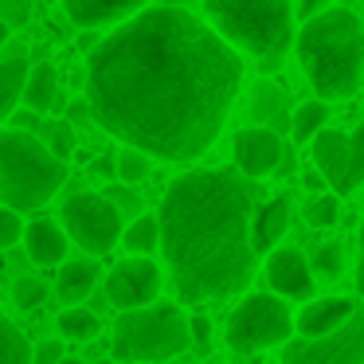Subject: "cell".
Instances as JSON below:
<instances>
[{
  "mask_svg": "<svg viewBox=\"0 0 364 364\" xmlns=\"http://www.w3.org/2000/svg\"><path fill=\"white\" fill-rule=\"evenodd\" d=\"M161 282H165V270L157 267L153 259H122L110 267L106 274V301L114 309H141V306H153L161 294Z\"/></svg>",
  "mask_w": 364,
  "mask_h": 364,
  "instance_id": "10",
  "label": "cell"
},
{
  "mask_svg": "<svg viewBox=\"0 0 364 364\" xmlns=\"http://www.w3.org/2000/svg\"><path fill=\"white\" fill-rule=\"evenodd\" d=\"M102 196L110 200L118 212H122V208H129V212H137V208H141V196H137L134 188H110V192H102Z\"/></svg>",
  "mask_w": 364,
  "mask_h": 364,
  "instance_id": "34",
  "label": "cell"
},
{
  "mask_svg": "<svg viewBox=\"0 0 364 364\" xmlns=\"http://www.w3.org/2000/svg\"><path fill=\"white\" fill-rule=\"evenodd\" d=\"M98 274H102V270H98L95 259H71V262H63V267L55 270V298L67 301V306L82 301L98 286Z\"/></svg>",
  "mask_w": 364,
  "mask_h": 364,
  "instance_id": "18",
  "label": "cell"
},
{
  "mask_svg": "<svg viewBox=\"0 0 364 364\" xmlns=\"http://www.w3.org/2000/svg\"><path fill=\"white\" fill-rule=\"evenodd\" d=\"M0 364H32V341L0 309Z\"/></svg>",
  "mask_w": 364,
  "mask_h": 364,
  "instance_id": "26",
  "label": "cell"
},
{
  "mask_svg": "<svg viewBox=\"0 0 364 364\" xmlns=\"http://www.w3.org/2000/svg\"><path fill=\"white\" fill-rule=\"evenodd\" d=\"M356 301L345 294H329V298H309L306 306L294 314V333L298 337H325V333L341 329L353 317Z\"/></svg>",
  "mask_w": 364,
  "mask_h": 364,
  "instance_id": "14",
  "label": "cell"
},
{
  "mask_svg": "<svg viewBox=\"0 0 364 364\" xmlns=\"http://www.w3.org/2000/svg\"><path fill=\"white\" fill-rule=\"evenodd\" d=\"M67 126H90V110H87V102H71V110H67Z\"/></svg>",
  "mask_w": 364,
  "mask_h": 364,
  "instance_id": "36",
  "label": "cell"
},
{
  "mask_svg": "<svg viewBox=\"0 0 364 364\" xmlns=\"http://www.w3.org/2000/svg\"><path fill=\"white\" fill-rule=\"evenodd\" d=\"M200 20L262 71H274L294 43L290 0H200Z\"/></svg>",
  "mask_w": 364,
  "mask_h": 364,
  "instance_id": "4",
  "label": "cell"
},
{
  "mask_svg": "<svg viewBox=\"0 0 364 364\" xmlns=\"http://www.w3.org/2000/svg\"><path fill=\"white\" fill-rule=\"evenodd\" d=\"M267 282L274 290V298H290V301H309L317 290L306 251H298V247H274L267 255Z\"/></svg>",
  "mask_w": 364,
  "mask_h": 364,
  "instance_id": "11",
  "label": "cell"
},
{
  "mask_svg": "<svg viewBox=\"0 0 364 364\" xmlns=\"http://www.w3.org/2000/svg\"><path fill=\"white\" fill-rule=\"evenodd\" d=\"M364 184V126H356L348 134V149H345V165H341V181L333 188V196H353Z\"/></svg>",
  "mask_w": 364,
  "mask_h": 364,
  "instance_id": "23",
  "label": "cell"
},
{
  "mask_svg": "<svg viewBox=\"0 0 364 364\" xmlns=\"http://www.w3.org/2000/svg\"><path fill=\"white\" fill-rule=\"evenodd\" d=\"M345 149H348V134H341V129H329V126H325L321 134L309 141V153H314V168L321 173L325 184H333V188H337V181H341Z\"/></svg>",
  "mask_w": 364,
  "mask_h": 364,
  "instance_id": "19",
  "label": "cell"
},
{
  "mask_svg": "<svg viewBox=\"0 0 364 364\" xmlns=\"http://www.w3.org/2000/svg\"><path fill=\"white\" fill-rule=\"evenodd\" d=\"M59 228L87 255H110L122 239L126 220L102 192H71L59 208Z\"/></svg>",
  "mask_w": 364,
  "mask_h": 364,
  "instance_id": "8",
  "label": "cell"
},
{
  "mask_svg": "<svg viewBox=\"0 0 364 364\" xmlns=\"http://www.w3.org/2000/svg\"><path fill=\"white\" fill-rule=\"evenodd\" d=\"M294 55L317 90L321 102L353 98L364 79V20L345 4H329L325 12L301 20L294 32Z\"/></svg>",
  "mask_w": 364,
  "mask_h": 364,
  "instance_id": "3",
  "label": "cell"
},
{
  "mask_svg": "<svg viewBox=\"0 0 364 364\" xmlns=\"http://www.w3.org/2000/svg\"><path fill=\"white\" fill-rule=\"evenodd\" d=\"M55 329L63 333V341H75V345H90V341L102 333V321H98V314H90V309H82V306H67L63 314H59Z\"/></svg>",
  "mask_w": 364,
  "mask_h": 364,
  "instance_id": "24",
  "label": "cell"
},
{
  "mask_svg": "<svg viewBox=\"0 0 364 364\" xmlns=\"http://www.w3.org/2000/svg\"><path fill=\"white\" fill-rule=\"evenodd\" d=\"M20 243H24L28 259H32L36 267H63L67 251H71V239H67V231L59 228L55 220H32V223H24Z\"/></svg>",
  "mask_w": 364,
  "mask_h": 364,
  "instance_id": "15",
  "label": "cell"
},
{
  "mask_svg": "<svg viewBox=\"0 0 364 364\" xmlns=\"http://www.w3.org/2000/svg\"><path fill=\"white\" fill-rule=\"evenodd\" d=\"M122 247H126L129 259H153L161 247V231H157V215H134V220L122 228Z\"/></svg>",
  "mask_w": 364,
  "mask_h": 364,
  "instance_id": "21",
  "label": "cell"
},
{
  "mask_svg": "<svg viewBox=\"0 0 364 364\" xmlns=\"http://www.w3.org/2000/svg\"><path fill=\"white\" fill-rule=\"evenodd\" d=\"M290 228V200L286 196H270L255 208L251 215V251L255 255H270L278 247V239Z\"/></svg>",
  "mask_w": 364,
  "mask_h": 364,
  "instance_id": "16",
  "label": "cell"
},
{
  "mask_svg": "<svg viewBox=\"0 0 364 364\" xmlns=\"http://www.w3.org/2000/svg\"><path fill=\"white\" fill-rule=\"evenodd\" d=\"M82 87L98 129L153 161L188 165L220 141L243 87V55L196 12L149 4L95 43Z\"/></svg>",
  "mask_w": 364,
  "mask_h": 364,
  "instance_id": "1",
  "label": "cell"
},
{
  "mask_svg": "<svg viewBox=\"0 0 364 364\" xmlns=\"http://www.w3.org/2000/svg\"><path fill=\"white\" fill-rule=\"evenodd\" d=\"M306 188H309V196H317V192H325V181H321V173H306Z\"/></svg>",
  "mask_w": 364,
  "mask_h": 364,
  "instance_id": "38",
  "label": "cell"
},
{
  "mask_svg": "<svg viewBox=\"0 0 364 364\" xmlns=\"http://www.w3.org/2000/svg\"><path fill=\"white\" fill-rule=\"evenodd\" d=\"M290 337H294V314L274 294H243V301H235V309L228 314V325H223V341L239 356L282 348Z\"/></svg>",
  "mask_w": 364,
  "mask_h": 364,
  "instance_id": "7",
  "label": "cell"
},
{
  "mask_svg": "<svg viewBox=\"0 0 364 364\" xmlns=\"http://www.w3.org/2000/svg\"><path fill=\"white\" fill-rule=\"evenodd\" d=\"M63 356H67L63 341H40V345H32V364H59Z\"/></svg>",
  "mask_w": 364,
  "mask_h": 364,
  "instance_id": "32",
  "label": "cell"
},
{
  "mask_svg": "<svg viewBox=\"0 0 364 364\" xmlns=\"http://www.w3.org/2000/svg\"><path fill=\"white\" fill-rule=\"evenodd\" d=\"M282 149H286V145L278 141V134H270L267 126H247V129H239V134H235V145H231L239 176H247V181H255V184H259L262 176H274L278 161H282Z\"/></svg>",
  "mask_w": 364,
  "mask_h": 364,
  "instance_id": "12",
  "label": "cell"
},
{
  "mask_svg": "<svg viewBox=\"0 0 364 364\" xmlns=\"http://www.w3.org/2000/svg\"><path fill=\"white\" fill-rule=\"evenodd\" d=\"M208 364H220V360H208Z\"/></svg>",
  "mask_w": 364,
  "mask_h": 364,
  "instance_id": "41",
  "label": "cell"
},
{
  "mask_svg": "<svg viewBox=\"0 0 364 364\" xmlns=\"http://www.w3.org/2000/svg\"><path fill=\"white\" fill-rule=\"evenodd\" d=\"M153 176V157H145V153H137V149H126L122 145L118 149V157H114V181H122V184H141V181H149Z\"/></svg>",
  "mask_w": 364,
  "mask_h": 364,
  "instance_id": "27",
  "label": "cell"
},
{
  "mask_svg": "<svg viewBox=\"0 0 364 364\" xmlns=\"http://www.w3.org/2000/svg\"><path fill=\"white\" fill-rule=\"evenodd\" d=\"M262 204L255 181L223 168H188L161 196L157 231L176 301H223L251 286V215Z\"/></svg>",
  "mask_w": 364,
  "mask_h": 364,
  "instance_id": "2",
  "label": "cell"
},
{
  "mask_svg": "<svg viewBox=\"0 0 364 364\" xmlns=\"http://www.w3.org/2000/svg\"><path fill=\"white\" fill-rule=\"evenodd\" d=\"M301 220H306L309 228H333V223L341 220V196H333V192L309 196L306 204H301Z\"/></svg>",
  "mask_w": 364,
  "mask_h": 364,
  "instance_id": "28",
  "label": "cell"
},
{
  "mask_svg": "<svg viewBox=\"0 0 364 364\" xmlns=\"http://www.w3.org/2000/svg\"><path fill=\"white\" fill-rule=\"evenodd\" d=\"M20 235H24V215L12 212V208H0V251L16 247Z\"/></svg>",
  "mask_w": 364,
  "mask_h": 364,
  "instance_id": "30",
  "label": "cell"
},
{
  "mask_svg": "<svg viewBox=\"0 0 364 364\" xmlns=\"http://www.w3.org/2000/svg\"><path fill=\"white\" fill-rule=\"evenodd\" d=\"M188 341L196 348H208L212 345V321H208V314H192L188 317Z\"/></svg>",
  "mask_w": 364,
  "mask_h": 364,
  "instance_id": "33",
  "label": "cell"
},
{
  "mask_svg": "<svg viewBox=\"0 0 364 364\" xmlns=\"http://www.w3.org/2000/svg\"><path fill=\"white\" fill-rule=\"evenodd\" d=\"M59 98V71L51 63H28L24 87H20V102L32 114H51Z\"/></svg>",
  "mask_w": 364,
  "mask_h": 364,
  "instance_id": "17",
  "label": "cell"
},
{
  "mask_svg": "<svg viewBox=\"0 0 364 364\" xmlns=\"http://www.w3.org/2000/svg\"><path fill=\"white\" fill-rule=\"evenodd\" d=\"M59 364H79V360H67V356H63V360H59Z\"/></svg>",
  "mask_w": 364,
  "mask_h": 364,
  "instance_id": "40",
  "label": "cell"
},
{
  "mask_svg": "<svg viewBox=\"0 0 364 364\" xmlns=\"http://www.w3.org/2000/svg\"><path fill=\"white\" fill-rule=\"evenodd\" d=\"M325 126H329V102H321V98H309V102L294 106V114H290V137H294L298 145H309Z\"/></svg>",
  "mask_w": 364,
  "mask_h": 364,
  "instance_id": "22",
  "label": "cell"
},
{
  "mask_svg": "<svg viewBox=\"0 0 364 364\" xmlns=\"http://www.w3.org/2000/svg\"><path fill=\"white\" fill-rule=\"evenodd\" d=\"M325 9H329V0H298V12H294V16L309 20V16H317V12H325Z\"/></svg>",
  "mask_w": 364,
  "mask_h": 364,
  "instance_id": "37",
  "label": "cell"
},
{
  "mask_svg": "<svg viewBox=\"0 0 364 364\" xmlns=\"http://www.w3.org/2000/svg\"><path fill=\"white\" fill-rule=\"evenodd\" d=\"M24 75H28V55L24 51H12L9 59H0V126L16 114Z\"/></svg>",
  "mask_w": 364,
  "mask_h": 364,
  "instance_id": "20",
  "label": "cell"
},
{
  "mask_svg": "<svg viewBox=\"0 0 364 364\" xmlns=\"http://www.w3.org/2000/svg\"><path fill=\"white\" fill-rule=\"evenodd\" d=\"M28 16H32V0H0V20L9 28L28 24Z\"/></svg>",
  "mask_w": 364,
  "mask_h": 364,
  "instance_id": "31",
  "label": "cell"
},
{
  "mask_svg": "<svg viewBox=\"0 0 364 364\" xmlns=\"http://www.w3.org/2000/svg\"><path fill=\"white\" fill-rule=\"evenodd\" d=\"M67 184V161L32 129H0V208L40 212Z\"/></svg>",
  "mask_w": 364,
  "mask_h": 364,
  "instance_id": "5",
  "label": "cell"
},
{
  "mask_svg": "<svg viewBox=\"0 0 364 364\" xmlns=\"http://www.w3.org/2000/svg\"><path fill=\"white\" fill-rule=\"evenodd\" d=\"M43 298H48V286L40 282V278H16L12 282V301H16V309H36L43 306Z\"/></svg>",
  "mask_w": 364,
  "mask_h": 364,
  "instance_id": "29",
  "label": "cell"
},
{
  "mask_svg": "<svg viewBox=\"0 0 364 364\" xmlns=\"http://www.w3.org/2000/svg\"><path fill=\"white\" fill-rule=\"evenodd\" d=\"M4 43H9V24L0 20V48H4Z\"/></svg>",
  "mask_w": 364,
  "mask_h": 364,
  "instance_id": "39",
  "label": "cell"
},
{
  "mask_svg": "<svg viewBox=\"0 0 364 364\" xmlns=\"http://www.w3.org/2000/svg\"><path fill=\"white\" fill-rule=\"evenodd\" d=\"M353 278H356V294L364 298V223H360V243H356V270H353Z\"/></svg>",
  "mask_w": 364,
  "mask_h": 364,
  "instance_id": "35",
  "label": "cell"
},
{
  "mask_svg": "<svg viewBox=\"0 0 364 364\" xmlns=\"http://www.w3.org/2000/svg\"><path fill=\"white\" fill-rule=\"evenodd\" d=\"M306 262H309V270H314V278L321 274L325 282H337V278H345V243H341V239H321V243L306 255Z\"/></svg>",
  "mask_w": 364,
  "mask_h": 364,
  "instance_id": "25",
  "label": "cell"
},
{
  "mask_svg": "<svg viewBox=\"0 0 364 364\" xmlns=\"http://www.w3.org/2000/svg\"><path fill=\"white\" fill-rule=\"evenodd\" d=\"M278 364H364V306L325 337H290Z\"/></svg>",
  "mask_w": 364,
  "mask_h": 364,
  "instance_id": "9",
  "label": "cell"
},
{
  "mask_svg": "<svg viewBox=\"0 0 364 364\" xmlns=\"http://www.w3.org/2000/svg\"><path fill=\"white\" fill-rule=\"evenodd\" d=\"M188 314L176 301H153L141 309H122L110 333V356L122 364H157L188 353Z\"/></svg>",
  "mask_w": 364,
  "mask_h": 364,
  "instance_id": "6",
  "label": "cell"
},
{
  "mask_svg": "<svg viewBox=\"0 0 364 364\" xmlns=\"http://www.w3.org/2000/svg\"><path fill=\"white\" fill-rule=\"evenodd\" d=\"M149 9V0H63V12L71 16L75 28L98 32V28H118L122 20L137 16Z\"/></svg>",
  "mask_w": 364,
  "mask_h": 364,
  "instance_id": "13",
  "label": "cell"
}]
</instances>
